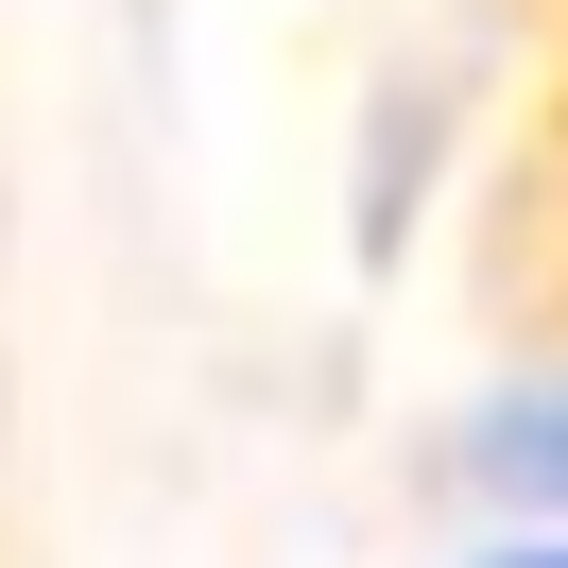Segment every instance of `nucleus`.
<instances>
[{
  "label": "nucleus",
  "instance_id": "nucleus-1",
  "mask_svg": "<svg viewBox=\"0 0 568 568\" xmlns=\"http://www.w3.org/2000/svg\"><path fill=\"white\" fill-rule=\"evenodd\" d=\"M499 568H568V534H551V551H499Z\"/></svg>",
  "mask_w": 568,
  "mask_h": 568
}]
</instances>
